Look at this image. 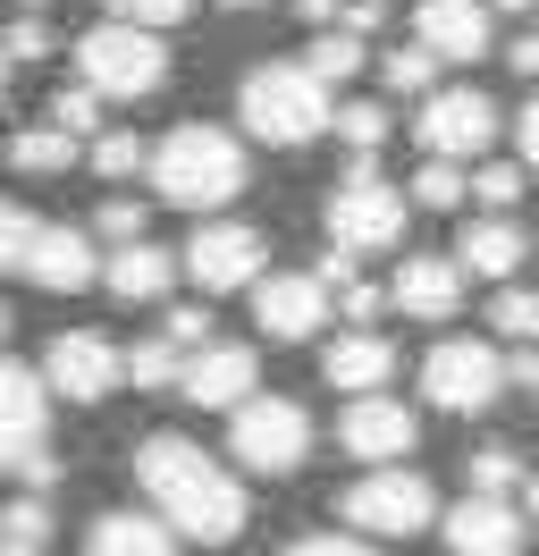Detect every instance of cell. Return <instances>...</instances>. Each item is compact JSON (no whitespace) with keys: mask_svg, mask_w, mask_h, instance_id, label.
Masks as SVG:
<instances>
[{"mask_svg":"<svg viewBox=\"0 0 539 556\" xmlns=\"http://www.w3.org/2000/svg\"><path fill=\"white\" fill-rule=\"evenodd\" d=\"M135 481H143V506H152L177 540L228 548V540H245V522H253L245 481H236L220 455H202L195 439H177V430L135 439Z\"/></svg>","mask_w":539,"mask_h":556,"instance_id":"1","label":"cell"},{"mask_svg":"<svg viewBox=\"0 0 539 556\" xmlns=\"http://www.w3.org/2000/svg\"><path fill=\"white\" fill-rule=\"evenodd\" d=\"M143 177L161 186V203L177 211H220L245 194V143L228 127H211V118H186V127H168L152 152H143Z\"/></svg>","mask_w":539,"mask_h":556,"instance_id":"2","label":"cell"},{"mask_svg":"<svg viewBox=\"0 0 539 556\" xmlns=\"http://www.w3.org/2000/svg\"><path fill=\"white\" fill-rule=\"evenodd\" d=\"M329 110H337V93L303 68V60H253L245 85H236V118H245V136L270 143V152L321 143L329 136Z\"/></svg>","mask_w":539,"mask_h":556,"instance_id":"3","label":"cell"},{"mask_svg":"<svg viewBox=\"0 0 539 556\" xmlns=\"http://www.w3.org/2000/svg\"><path fill=\"white\" fill-rule=\"evenodd\" d=\"M404 219H413V203H404V186H388L379 177V161L371 152H354L346 161V177L329 186V203H321V228H329L337 253H388V244H404Z\"/></svg>","mask_w":539,"mask_h":556,"instance_id":"4","label":"cell"},{"mask_svg":"<svg viewBox=\"0 0 539 556\" xmlns=\"http://www.w3.org/2000/svg\"><path fill=\"white\" fill-rule=\"evenodd\" d=\"M76 85L101 93V102H152L168 85V35H143V26L101 17L93 35L76 42Z\"/></svg>","mask_w":539,"mask_h":556,"instance_id":"5","label":"cell"},{"mask_svg":"<svg viewBox=\"0 0 539 556\" xmlns=\"http://www.w3.org/2000/svg\"><path fill=\"white\" fill-rule=\"evenodd\" d=\"M337 522H346L354 540H413V531L438 522V489H430V472H413V464H371L363 481H346Z\"/></svg>","mask_w":539,"mask_h":556,"instance_id":"6","label":"cell"},{"mask_svg":"<svg viewBox=\"0 0 539 556\" xmlns=\"http://www.w3.org/2000/svg\"><path fill=\"white\" fill-rule=\"evenodd\" d=\"M228 447L245 472H262V481H287V472H303L312 464V414H303L296 396H245V405H228Z\"/></svg>","mask_w":539,"mask_h":556,"instance_id":"7","label":"cell"},{"mask_svg":"<svg viewBox=\"0 0 539 556\" xmlns=\"http://www.w3.org/2000/svg\"><path fill=\"white\" fill-rule=\"evenodd\" d=\"M422 396L438 414H489L505 396V354L489 338H438L422 363Z\"/></svg>","mask_w":539,"mask_h":556,"instance_id":"8","label":"cell"},{"mask_svg":"<svg viewBox=\"0 0 539 556\" xmlns=\"http://www.w3.org/2000/svg\"><path fill=\"white\" fill-rule=\"evenodd\" d=\"M413 143L430 161H480L498 143V102L480 85H430L422 93V118H413Z\"/></svg>","mask_w":539,"mask_h":556,"instance_id":"9","label":"cell"},{"mask_svg":"<svg viewBox=\"0 0 539 556\" xmlns=\"http://www.w3.org/2000/svg\"><path fill=\"white\" fill-rule=\"evenodd\" d=\"M42 396H67V405H101L118 388V338L110 329H60L42 338Z\"/></svg>","mask_w":539,"mask_h":556,"instance_id":"10","label":"cell"},{"mask_svg":"<svg viewBox=\"0 0 539 556\" xmlns=\"http://www.w3.org/2000/svg\"><path fill=\"white\" fill-rule=\"evenodd\" d=\"M245 295H253V329H262L270 346H303V338L329 329V287L312 270H262Z\"/></svg>","mask_w":539,"mask_h":556,"instance_id":"11","label":"cell"},{"mask_svg":"<svg viewBox=\"0 0 539 556\" xmlns=\"http://www.w3.org/2000/svg\"><path fill=\"white\" fill-rule=\"evenodd\" d=\"M186 270H195L202 295H236V287H253L270 270V244L262 228H245V219H202L195 244H186Z\"/></svg>","mask_w":539,"mask_h":556,"instance_id":"12","label":"cell"},{"mask_svg":"<svg viewBox=\"0 0 539 556\" xmlns=\"http://www.w3.org/2000/svg\"><path fill=\"white\" fill-rule=\"evenodd\" d=\"M177 388H186V405H202V414H228V405H245V396L262 388V354L228 346V338H202V346H186V363H177Z\"/></svg>","mask_w":539,"mask_h":556,"instance_id":"13","label":"cell"},{"mask_svg":"<svg viewBox=\"0 0 539 556\" xmlns=\"http://www.w3.org/2000/svg\"><path fill=\"white\" fill-rule=\"evenodd\" d=\"M337 447L363 455V464H413V447H422V414H404L397 396H354L346 414H337Z\"/></svg>","mask_w":539,"mask_h":556,"instance_id":"14","label":"cell"},{"mask_svg":"<svg viewBox=\"0 0 539 556\" xmlns=\"http://www.w3.org/2000/svg\"><path fill=\"white\" fill-rule=\"evenodd\" d=\"M413 42L430 51L438 68H447V60L472 68V60L498 42V9H489V0H413Z\"/></svg>","mask_w":539,"mask_h":556,"instance_id":"15","label":"cell"},{"mask_svg":"<svg viewBox=\"0 0 539 556\" xmlns=\"http://www.w3.org/2000/svg\"><path fill=\"white\" fill-rule=\"evenodd\" d=\"M101 270V253L85 228H34L26 237V262H17V278H34L42 295H85Z\"/></svg>","mask_w":539,"mask_h":556,"instance_id":"16","label":"cell"},{"mask_svg":"<svg viewBox=\"0 0 539 556\" xmlns=\"http://www.w3.org/2000/svg\"><path fill=\"white\" fill-rule=\"evenodd\" d=\"M438 540H447V556H514L523 548V515H514L505 497H480V489H472L464 506L438 515Z\"/></svg>","mask_w":539,"mask_h":556,"instance_id":"17","label":"cell"},{"mask_svg":"<svg viewBox=\"0 0 539 556\" xmlns=\"http://www.w3.org/2000/svg\"><path fill=\"white\" fill-rule=\"evenodd\" d=\"M388 304L404 320H455L464 304V270L447 262V253H404V270L388 278Z\"/></svg>","mask_w":539,"mask_h":556,"instance_id":"18","label":"cell"},{"mask_svg":"<svg viewBox=\"0 0 539 556\" xmlns=\"http://www.w3.org/2000/svg\"><path fill=\"white\" fill-rule=\"evenodd\" d=\"M42 430H51V396H42V380H34L26 363L0 354V472H9L26 447H42Z\"/></svg>","mask_w":539,"mask_h":556,"instance_id":"19","label":"cell"},{"mask_svg":"<svg viewBox=\"0 0 539 556\" xmlns=\"http://www.w3.org/2000/svg\"><path fill=\"white\" fill-rule=\"evenodd\" d=\"M464 278H514L523 262H531V237L505 219V211H480V219H464V237H455V253H447Z\"/></svg>","mask_w":539,"mask_h":556,"instance_id":"20","label":"cell"},{"mask_svg":"<svg viewBox=\"0 0 539 556\" xmlns=\"http://www.w3.org/2000/svg\"><path fill=\"white\" fill-rule=\"evenodd\" d=\"M388 371H397V346H388L379 329H346V338L321 354V380H329L337 396H371V388H388Z\"/></svg>","mask_w":539,"mask_h":556,"instance_id":"21","label":"cell"},{"mask_svg":"<svg viewBox=\"0 0 539 556\" xmlns=\"http://www.w3.org/2000/svg\"><path fill=\"white\" fill-rule=\"evenodd\" d=\"M85 556H177V531L152 506H110L85 531Z\"/></svg>","mask_w":539,"mask_h":556,"instance_id":"22","label":"cell"},{"mask_svg":"<svg viewBox=\"0 0 539 556\" xmlns=\"http://www.w3.org/2000/svg\"><path fill=\"white\" fill-rule=\"evenodd\" d=\"M168 278H177V262H168L152 237H135V244H118V253H110V262L93 270V287H110L118 304H161Z\"/></svg>","mask_w":539,"mask_h":556,"instance_id":"23","label":"cell"},{"mask_svg":"<svg viewBox=\"0 0 539 556\" xmlns=\"http://www.w3.org/2000/svg\"><path fill=\"white\" fill-rule=\"evenodd\" d=\"M9 161L26 177H60L67 161H76V136H60L51 118H42V127H17V136H9Z\"/></svg>","mask_w":539,"mask_h":556,"instance_id":"24","label":"cell"},{"mask_svg":"<svg viewBox=\"0 0 539 556\" xmlns=\"http://www.w3.org/2000/svg\"><path fill=\"white\" fill-rule=\"evenodd\" d=\"M177 363H186V346H168V338H135V346H118V380L177 388Z\"/></svg>","mask_w":539,"mask_h":556,"instance_id":"25","label":"cell"},{"mask_svg":"<svg viewBox=\"0 0 539 556\" xmlns=\"http://www.w3.org/2000/svg\"><path fill=\"white\" fill-rule=\"evenodd\" d=\"M523 161H472V177H464V203H480V211H514L523 203Z\"/></svg>","mask_w":539,"mask_h":556,"instance_id":"26","label":"cell"},{"mask_svg":"<svg viewBox=\"0 0 539 556\" xmlns=\"http://www.w3.org/2000/svg\"><path fill=\"white\" fill-rule=\"evenodd\" d=\"M371 51H363V35H346V26H321L312 35V51H303V68L321 76V85H337V76H354Z\"/></svg>","mask_w":539,"mask_h":556,"instance_id":"27","label":"cell"},{"mask_svg":"<svg viewBox=\"0 0 539 556\" xmlns=\"http://www.w3.org/2000/svg\"><path fill=\"white\" fill-rule=\"evenodd\" d=\"M404 203L413 211H455L464 203V161H422L413 186H404Z\"/></svg>","mask_w":539,"mask_h":556,"instance_id":"28","label":"cell"},{"mask_svg":"<svg viewBox=\"0 0 539 556\" xmlns=\"http://www.w3.org/2000/svg\"><path fill=\"white\" fill-rule=\"evenodd\" d=\"M85 143H93L85 161H93L101 177H143V152H152V143H143V136H127V127H93Z\"/></svg>","mask_w":539,"mask_h":556,"instance_id":"29","label":"cell"},{"mask_svg":"<svg viewBox=\"0 0 539 556\" xmlns=\"http://www.w3.org/2000/svg\"><path fill=\"white\" fill-rule=\"evenodd\" d=\"M329 127L346 136V152H371V161H379V143H388V110H379V102H337Z\"/></svg>","mask_w":539,"mask_h":556,"instance_id":"30","label":"cell"},{"mask_svg":"<svg viewBox=\"0 0 539 556\" xmlns=\"http://www.w3.org/2000/svg\"><path fill=\"white\" fill-rule=\"evenodd\" d=\"M0 540H17V548H42V540H51V497H9V506H0Z\"/></svg>","mask_w":539,"mask_h":556,"instance_id":"31","label":"cell"},{"mask_svg":"<svg viewBox=\"0 0 539 556\" xmlns=\"http://www.w3.org/2000/svg\"><path fill=\"white\" fill-rule=\"evenodd\" d=\"M430 76H438V60L422 42H397V51L379 60V85H388V93H430Z\"/></svg>","mask_w":539,"mask_h":556,"instance_id":"32","label":"cell"},{"mask_svg":"<svg viewBox=\"0 0 539 556\" xmlns=\"http://www.w3.org/2000/svg\"><path fill=\"white\" fill-rule=\"evenodd\" d=\"M118 26H143V35H168V26H186L195 17V0H101Z\"/></svg>","mask_w":539,"mask_h":556,"instance_id":"33","label":"cell"},{"mask_svg":"<svg viewBox=\"0 0 539 556\" xmlns=\"http://www.w3.org/2000/svg\"><path fill=\"white\" fill-rule=\"evenodd\" d=\"M489 329H498V338H539V287H498Z\"/></svg>","mask_w":539,"mask_h":556,"instance_id":"34","label":"cell"},{"mask_svg":"<svg viewBox=\"0 0 539 556\" xmlns=\"http://www.w3.org/2000/svg\"><path fill=\"white\" fill-rule=\"evenodd\" d=\"M329 304H337V313H346V320H354V329H371V320L388 313V287L354 270V278H337V287H329Z\"/></svg>","mask_w":539,"mask_h":556,"instance_id":"35","label":"cell"},{"mask_svg":"<svg viewBox=\"0 0 539 556\" xmlns=\"http://www.w3.org/2000/svg\"><path fill=\"white\" fill-rule=\"evenodd\" d=\"M464 481L480 489V497H505V489L523 481V455H514V447H480V455L464 464Z\"/></svg>","mask_w":539,"mask_h":556,"instance_id":"36","label":"cell"},{"mask_svg":"<svg viewBox=\"0 0 539 556\" xmlns=\"http://www.w3.org/2000/svg\"><path fill=\"white\" fill-rule=\"evenodd\" d=\"M51 127H60V136H93V127H101V93L60 85V93H51Z\"/></svg>","mask_w":539,"mask_h":556,"instance_id":"37","label":"cell"},{"mask_svg":"<svg viewBox=\"0 0 539 556\" xmlns=\"http://www.w3.org/2000/svg\"><path fill=\"white\" fill-rule=\"evenodd\" d=\"M34 228H42V219H34L26 203H9V194H0V278H17V262H26V237Z\"/></svg>","mask_w":539,"mask_h":556,"instance_id":"38","label":"cell"},{"mask_svg":"<svg viewBox=\"0 0 539 556\" xmlns=\"http://www.w3.org/2000/svg\"><path fill=\"white\" fill-rule=\"evenodd\" d=\"M143 219H152V211H135L127 194H110V203L93 211V228H85V237H101V244H135V237H143Z\"/></svg>","mask_w":539,"mask_h":556,"instance_id":"39","label":"cell"},{"mask_svg":"<svg viewBox=\"0 0 539 556\" xmlns=\"http://www.w3.org/2000/svg\"><path fill=\"white\" fill-rule=\"evenodd\" d=\"M0 51H9V68H17V60H51V17H42V9H26V17L0 35Z\"/></svg>","mask_w":539,"mask_h":556,"instance_id":"40","label":"cell"},{"mask_svg":"<svg viewBox=\"0 0 539 556\" xmlns=\"http://www.w3.org/2000/svg\"><path fill=\"white\" fill-rule=\"evenodd\" d=\"M161 338H168V346H202V338H220V329H211V295H202V304H168Z\"/></svg>","mask_w":539,"mask_h":556,"instance_id":"41","label":"cell"},{"mask_svg":"<svg viewBox=\"0 0 539 556\" xmlns=\"http://www.w3.org/2000/svg\"><path fill=\"white\" fill-rule=\"evenodd\" d=\"M278 556H379V548L354 540V531H303V540H287Z\"/></svg>","mask_w":539,"mask_h":556,"instance_id":"42","label":"cell"},{"mask_svg":"<svg viewBox=\"0 0 539 556\" xmlns=\"http://www.w3.org/2000/svg\"><path fill=\"white\" fill-rule=\"evenodd\" d=\"M337 26H346V35H379V26H388V0H346V9H337Z\"/></svg>","mask_w":539,"mask_h":556,"instance_id":"43","label":"cell"},{"mask_svg":"<svg viewBox=\"0 0 539 556\" xmlns=\"http://www.w3.org/2000/svg\"><path fill=\"white\" fill-rule=\"evenodd\" d=\"M514 143H523V169H539V93L523 102V118H514Z\"/></svg>","mask_w":539,"mask_h":556,"instance_id":"44","label":"cell"},{"mask_svg":"<svg viewBox=\"0 0 539 556\" xmlns=\"http://www.w3.org/2000/svg\"><path fill=\"white\" fill-rule=\"evenodd\" d=\"M505 68H514V76H539V26H531V35H514V42H505Z\"/></svg>","mask_w":539,"mask_h":556,"instance_id":"45","label":"cell"},{"mask_svg":"<svg viewBox=\"0 0 539 556\" xmlns=\"http://www.w3.org/2000/svg\"><path fill=\"white\" fill-rule=\"evenodd\" d=\"M337 9H346V0H296L303 26H337Z\"/></svg>","mask_w":539,"mask_h":556,"instance_id":"46","label":"cell"},{"mask_svg":"<svg viewBox=\"0 0 539 556\" xmlns=\"http://www.w3.org/2000/svg\"><path fill=\"white\" fill-rule=\"evenodd\" d=\"M523 522H539V472H523Z\"/></svg>","mask_w":539,"mask_h":556,"instance_id":"47","label":"cell"},{"mask_svg":"<svg viewBox=\"0 0 539 556\" xmlns=\"http://www.w3.org/2000/svg\"><path fill=\"white\" fill-rule=\"evenodd\" d=\"M9 338H17V304L0 295V346H9Z\"/></svg>","mask_w":539,"mask_h":556,"instance_id":"48","label":"cell"},{"mask_svg":"<svg viewBox=\"0 0 539 556\" xmlns=\"http://www.w3.org/2000/svg\"><path fill=\"white\" fill-rule=\"evenodd\" d=\"M9 76H17V68H9V51H0V110H9Z\"/></svg>","mask_w":539,"mask_h":556,"instance_id":"49","label":"cell"},{"mask_svg":"<svg viewBox=\"0 0 539 556\" xmlns=\"http://www.w3.org/2000/svg\"><path fill=\"white\" fill-rule=\"evenodd\" d=\"M489 9H531V17H539V0H489Z\"/></svg>","mask_w":539,"mask_h":556,"instance_id":"50","label":"cell"},{"mask_svg":"<svg viewBox=\"0 0 539 556\" xmlns=\"http://www.w3.org/2000/svg\"><path fill=\"white\" fill-rule=\"evenodd\" d=\"M0 556H42V548H17V540H0Z\"/></svg>","mask_w":539,"mask_h":556,"instance_id":"51","label":"cell"},{"mask_svg":"<svg viewBox=\"0 0 539 556\" xmlns=\"http://www.w3.org/2000/svg\"><path fill=\"white\" fill-rule=\"evenodd\" d=\"M220 9H270V0H220Z\"/></svg>","mask_w":539,"mask_h":556,"instance_id":"52","label":"cell"},{"mask_svg":"<svg viewBox=\"0 0 539 556\" xmlns=\"http://www.w3.org/2000/svg\"><path fill=\"white\" fill-rule=\"evenodd\" d=\"M26 9H42V0H26Z\"/></svg>","mask_w":539,"mask_h":556,"instance_id":"53","label":"cell"}]
</instances>
